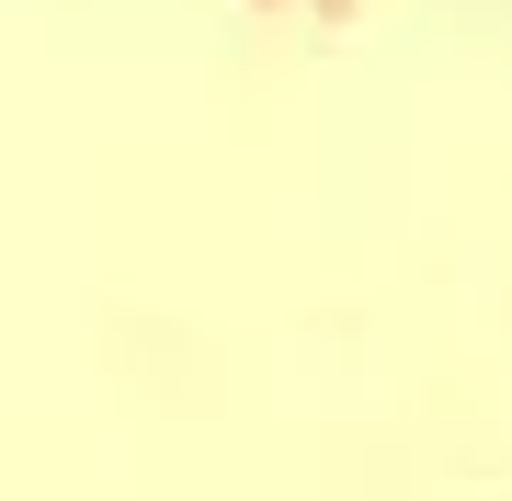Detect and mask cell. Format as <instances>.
<instances>
[{
	"mask_svg": "<svg viewBox=\"0 0 512 501\" xmlns=\"http://www.w3.org/2000/svg\"><path fill=\"white\" fill-rule=\"evenodd\" d=\"M274 12H319V23H342V12H353V0H274Z\"/></svg>",
	"mask_w": 512,
	"mask_h": 501,
	"instance_id": "obj_1",
	"label": "cell"
}]
</instances>
